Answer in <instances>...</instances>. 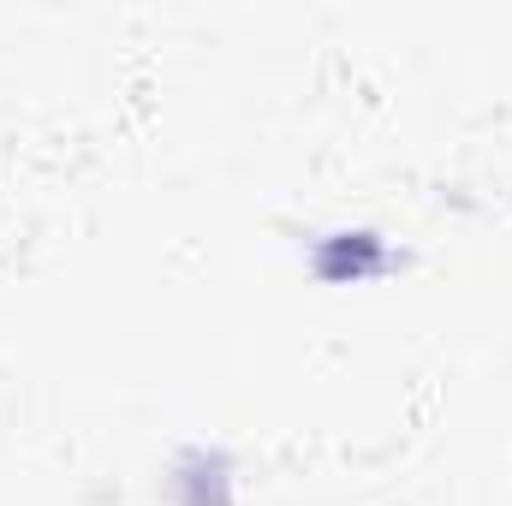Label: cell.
<instances>
[{"instance_id":"7a4b0ae2","label":"cell","mask_w":512,"mask_h":506,"mask_svg":"<svg viewBox=\"0 0 512 506\" xmlns=\"http://www.w3.org/2000/svg\"><path fill=\"white\" fill-rule=\"evenodd\" d=\"M167 501L173 506H239V459L221 441H191L167 465Z\"/></svg>"},{"instance_id":"6da1fadb","label":"cell","mask_w":512,"mask_h":506,"mask_svg":"<svg viewBox=\"0 0 512 506\" xmlns=\"http://www.w3.org/2000/svg\"><path fill=\"white\" fill-rule=\"evenodd\" d=\"M304 262L328 286H364L405 268V245H393L382 227H328V233H310Z\"/></svg>"}]
</instances>
